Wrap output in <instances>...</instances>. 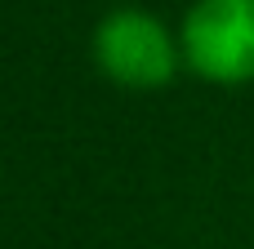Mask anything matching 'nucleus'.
Returning <instances> with one entry per match:
<instances>
[{
    "instance_id": "nucleus-1",
    "label": "nucleus",
    "mask_w": 254,
    "mask_h": 249,
    "mask_svg": "<svg viewBox=\"0 0 254 249\" xmlns=\"http://www.w3.org/2000/svg\"><path fill=\"white\" fill-rule=\"evenodd\" d=\"M89 58L103 80H112L121 89H138V94L165 89L183 71L179 27H170L165 18H156L152 9H138V4H121L98 18V27L89 36Z\"/></svg>"
},
{
    "instance_id": "nucleus-2",
    "label": "nucleus",
    "mask_w": 254,
    "mask_h": 249,
    "mask_svg": "<svg viewBox=\"0 0 254 249\" xmlns=\"http://www.w3.org/2000/svg\"><path fill=\"white\" fill-rule=\"evenodd\" d=\"M179 45L183 67L205 85H254V0H192Z\"/></svg>"
}]
</instances>
